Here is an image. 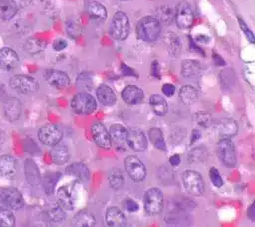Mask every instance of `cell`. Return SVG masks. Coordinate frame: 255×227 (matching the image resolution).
I'll return each instance as SVG.
<instances>
[{
  "label": "cell",
  "instance_id": "26",
  "mask_svg": "<svg viewBox=\"0 0 255 227\" xmlns=\"http://www.w3.org/2000/svg\"><path fill=\"white\" fill-rule=\"evenodd\" d=\"M149 105L153 113L158 116H163L168 112V105L165 99L158 94H153L149 97Z\"/></svg>",
  "mask_w": 255,
  "mask_h": 227
},
{
  "label": "cell",
  "instance_id": "43",
  "mask_svg": "<svg viewBox=\"0 0 255 227\" xmlns=\"http://www.w3.org/2000/svg\"><path fill=\"white\" fill-rule=\"evenodd\" d=\"M196 121L199 125L203 127H207L210 122V114L204 112H200L196 114Z\"/></svg>",
  "mask_w": 255,
  "mask_h": 227
},
{
  "label": "cell",
  "instance_id": "41",
  "mask_svg": "<svg viewBox=\"0 0 255 227\" xmlns=\"http://www.w3.org/2000/svg\"><path fill=\"white\" fill-rule=\"evenodd\" d=\"M209 178H210V181L212 182V184L216 187H221L224 183L223 178L221 177L219 171L215 167H211L209 169Z\"/></svg>",
  "mask_w": 255,
  "mask_h": 227
},
{
  "label": "cell",
  "instance_id": "35",
  "mask_svg": "<svg viewBox=\"0 0 255 227\" xmlns=\"http://www.w3.org/2000/svg\"><path fill=\"white\" fill-rule=\"evenodd\" d=\"M48 217L55 223H60L66 219L64 208L60 204H52L48 208Z\"/></svg>",
  "mask_w": 255,
  "mask_h": 227
},
{
  "label": "cell",
  "instance_id": "46",
  "mask_svg": "<svg viewBox=\"0 0 255 227\" xmlns=\"http://www.w3.org/2000/svg\"><path fill=\"white\" fill-rule=\"evenodd\" d=\"M67 46H68V43L64 39H57L53 43V49L55 51H62L64 49H66Z\"/></svg>",
  "mask_w": 255,
  "mask_h": 227
},
{
  "label": "cell",
  "instance_id": "4",
  "mask_svg": "<svg viewBox=\"0 0 255 227\" xmlns=\"http://www.w3.org/2000/svg\"><path fill=\"white\" fill-rule=\"evenodd\" d=\"M71 109L78 114H90L97 109V101L89 93L81 92L76 94L71 100Z\"/></svg>",
  "mask_w": 255,
  "mask_h": 227
},
{
  "label": "cell",
  "instance_id": "39",
  "mask_svg": "<svg viewBox=\"0 0 255 227\" xmlns=\"http://www.w3.org/2000/svg\"><path fill=\"white\" fill-rule=\"evenodd\" d=\"M158 17L161 22L165 24H170V22L174 19V9L170 6H162L158 9Z\"/></svg>",
  "mask_w": 255,
  "mask_h": 227
},
{
  "label": "cell",
  "instance_id": "18",
  "mask_svg": "<svg viewBox=\"0 0 255 227\" xmlns=\"http://www.w3.org/2000/svg\"><path fill=\"white\" fill-rule=\"evenodd\" d=\"M215 129L222 136V138H230L237 133L238 126L234 119L225 117L219 119L215 123Z\"/></svg>",
  "mask_w": 255,
  "mask_h": 227
},
{
  "label": "cell",
  "instance_id": "8",
  "mask_svg": "<svg viewBox=\"0 0 255 227\" xmlns=\"http://www.w3.org/2000/svg\"><path fill=\"white\" fill-rule=\"evenodd\" d=\"M124 166L128 175L135 182L142 181L146 176L144 163L135 155H128L124 159Z\"/></svg>",
  "mask_w": 255,
  "mask_h": 227
},
{
  "label": "cell",
  "instance_id": "10",
  "mask_svg": "<svg viewBox=\"0 0 255 227\" xmlns=\"http://www.w3.org/2000/svg\"><path fill=\"white\" fill-rule=\"evenodd\" d=\"M174 20L176 26L181 30L189 29L194 21V14L191 6L183 1L180 2L174 9Z\"/></svg>",
  "mask_w": 255,
  "mask_h": 227
},
{
  "label": "cell",
  "instance_id": "32",
  "mask_svg": "<svg viewBox=\"0 0 255 227\" xmlns=\"http://www.w3.org/2000/svg\"><path fill=\"white\" fill-rule=\"evenodd\" d=\"M148 138L151 141V143L153 144V146L155 148H157L158 150L161 151H165L166 150V143L164 140V136L162 133V130L158 127H152L148 130Z\"/></svg>",
  "mask_w": 255,
  "mask_h": 227
},
{
  "label": "cell",
  "instance_id": "31",
  "mask_svg": "<svg viewBox=\"0 0 255 227\" xmlns=\"http://www.w3.org/2000/svg\"><path fill=\"white\" fill-rule=\"evenodd\" d=\"M201 70V65L196 60H184L181 64V74L185 78L195 77L199 74Z\"/></svg>",
  "mask_w": 255,
  "mask_h": 227
},
{
  "label": "cell",
  "instance_id": "5",
  "mask_svg": "<svg viewBox=\"0 0 255 227\" xmlns=\"http://www.w3.org/2000/svg\"><path fill=\"white\" fill-rule=\"evenodd\" d=\"M183 187L192 196H199L204 192V180L199 172L193 169L184 170L181 175Z\"/></svg>",
  "mask_w": 255,
  "mask_h": 227
},
{
  "label": "cell",
  "instance_id": "29",
  "mask_svg": "<svg viewBox=\"0 0 255 227\" xmlns=\"http://www.w3.org/2000/svg\"><path fill=\"white\" fill-rule=\"evenodd\" d=\"M178 97L182 104L192 105L197 101L198 93L194 87H192L190 85H184L180 88Z\"/></svg>",
  "mask_w": 255,
  "mask_h": 227
},
{
  "label": "cell",
  "instance_id": "1",
  "mask_svg": "<svg viewBox=\"0 0 255 227\" xmlns=\"http://www.w3.org/2000/svg\"><path fill=\"white\" fill-rule=\"evenodd\" d=\"M161 33L160 21L157 18L146 16L141 18L136 25V35L141 41L151 43L158 39Z\"/></svg>",
  "mask_w": 255,
  "mask_h": 227
},
{
  "label": "cell",
  "instance_id": "45",
  "mask_svg": "<svg viewBox=\"0 0 255 227\" xmlns=\"http://www.w3.org/2000/svg\"><path fill=\"white\" fill-rule=\"evenodd\" d=\"M161 91H162V93H163L165 96L171 97V96H173L174 93H175V87H174L172 84H170V83H166V84H164V85L162 86Z\"/></svg>",
  "mask_w": 255,
  "mask_h": 227
},
{
  "label": "cell",
  "instance_id": "52",
  "mask_svg": "<svg viewBox=\"0 0 255 227\" xmlns=\"http://www.w3.org/2000/svg\"><path fill=\"white\" fill-rule=\"evenodd\" d=\"M247 216L250 218V220H255V208H254V202L249 206L247 209Z\"/></svg>",
  "mask_w": 255,
  "mask_h": 227
},
{
  "label": "cell",
  "instance_id": "16",
  "mask_svg": "<svg viewBox=\"0 0 255 227\" xmlns=\"http://www.w3.org/2000/svg\"><path fill=\"white\" fill-rule=\"evenodd\" d=\"M121 97L128 105H137L143 101L144 92L135 85H128L122 90Z\"/></svg>",
  "mask_w": 255,
  "mask_h": 227
},
{
  "label": "cell",
  "instance_id": "37",
  "mask_svg": "<svg viewBox=\"0 0 255 227\" xmlns=\"http://www.w3.org/2000/svg\"><path fill=\"white\" fill-rule=\"evenodd\" d=\"M25 168H26L27 179H29L31 183H37L40 178V174H39L37 165L32 160H26Z\"/></svg>",
  "mask_w": 255,
  "mask_h": 227
},
{
  "label": "cell",
  "instance_id": "36",
  "mask_svg": "<svg viewBox=\"0 0 255 227\" xmlns=\"http://www.w3.org/2000/svg\"><path fill=\"white\" fill-rule=\"evenodd\" d=\"M188 162L199 163L206 159L207 152L203 146H196L188 152Z\"/></svg>",
  "mask_w": 255,
  "mask_h": 227
},
{
  "label": "cell",
  "instance_id": "25",
  "mask_svg": "<svg viewBox=\"0 0 255 227\" xmlns=\"http://www.w3.org/2000/svg\"><path fill=\"white\" fill-rule=\"evenodd\" d=\"M66 172L78 181H87L90 178L89 168L82 162H74L66 168Z\"/></svg>",
  "mask_w": 255,
  "mask_h": 227
},
{
  "label": "cell",
  "instance_id": "2",
  "mask_svg": "<svg viewBox=\"0 0 255 227\" xmlns=\"http://www.w3.org/2000/svg\"><path fill=\"white\" fill-rule=\"evenodd\" d=\"M109 33L112 38L118 41L126 40L130 33V24L128 17L122 11L114 14L110 24Z\"/></svg>",
  "mask_w": 255,
  "mask_h": 227
},
{
  "label": "cell",
  "instance_id": "17",
  "mask_svg": "<svg viewBox=\"0 0 255 227\" xmlns=\"http://www.w3.org/2000/svg\"><path fill=\"white\" fill-rule=\"evenodd\" d=\"M59 204L68 211H72L75 207V194L72 185H63L57 191Z\"/></svg>",
  "mask_w": 255,
  "mask_h": 227
},
{
  "label": "cell",
  "instance_id": "19",
  "mask_svg": "<svg viewBox=\"0 0 255 227\" xmlns=\"http://www.w3.org/2000/svg\"><path fill=\"white\" fill-rule=\"evenodd\" d=\"M106 223L110 227H123L127 225V218L117 206H111L106 211Z\"/></svg>",
  "mask_w": 255,
  "mask_h": 227
},
{
  "label": "cell",
  "instance_id": "42",
  "mask_svg": "<svg viewBox=\"0 0 255 227\" xmlns=\"http://www.w3.org/2000/svg\"><path fill=\"white\" fill-rule=\"evenodd\" d=\"M238 23H239V26H240L241 30L243 31L245 37L247 38V40H248L250 43L253 44V43L255 42V38H254V35H253L252 31L249 29V27L245 24V22H244L242 19L238 18Z\"/></svg>",
  "mask_w": 255,
  "mask_h": 227
},
{
  "label": "cell",
  "instance_id": "13",
  "mask_svg": "<svg viewBox=\"0 0 255 227\" xmlns=\"http://www.w3.org/2000/svg\"><path fill=\"white\" fill-rule=\"evenodd\" d=\"M43 76L50 86L60 90L66 89L71 82L67 73L57 69H47L44 71Z\"/></svg>",
  "mask_w": 255,
  "mask_h": 227
},
{
  "label": "cell",
  "instance_id": "30",
  "mask_svg": "<svg viewBox=\"0 0 255 227\" xmlns=\"http://www.w3.org/2000/svg\"><path fill=\"white\" fill-rule=\"evenodd\" d=\"M108 182L111 188L115 190L121 189L125 184V178L120 168L113 167L108 171Z\"/></svg>",
  "mask_w": 255,
  "mask_h": 227
},
{
  "label": "cell",
  "instance_id": "12",
  "mask_svg": "<svg viewBox=\"0 0 255 227\" xmlns=\"http://www.w3.org/2000/svg\"><path fill=\"white\" fill-rule=\"evenodd\" d=\"M127 144L135 152H141L147 148V137L139 128L131 127L128 129Z\"/></svg>",
  "mask_w": 255,
  "mask_h": 227
},
{
  "label": "cell",
  "instance_id": "54",
  "mask_svg": "<svg viewBox=\"0 0 255 227\" xmlns=\"http://www.w3.org/2000/svg\"><path fill=\"white\" fill-rule=\"evenodd\" d=\"M120 1H129V0H120Z\"/></svg>",
  "mask_w": 255,
  "mask_h": 227
},
{
  "label": "cell",
  "instance_id": "48",
  "mask_svg": "<svg viewBox=\"0 0 255 227\" xmlns=\"http://www.w3.org/2000/svg\"><path fill=\"white\" fill-rule=\"evenodd\" d=\"M15 6L18 8V9H23V8H26L28 7L33 0H11Z\"/></svg>",
  "mask_w": 255,
  "mask_h": 227
},
{
  "label": "cell",
  "instance_id": "28",
  "mask_svg": "<svg viewBox=\"0 0 255 227\" xmlns=\"http://www.w3.org/2000/svg\"><path fill=\"white\" fill-rule=\"evenodd\" d=\"M16 172V160L12 155L0 156V173L4 176H13Z\"/></svg>",
  "mask_w": 255,
  "mask_h": 227
},
{
  "label": "cell",
  "instance_id": "3",
  "mask_svg": "<svg viewBox=\"0 0 255 227\" xmlns=\"http://www.w3.org/2000/svg\"><path fill=\"white\" fill-rule=\"evenodd\" d=\"M164 198L163 193L159 188L150 187L143 194L144 210L149 215H157L163 209Z\"/></svg>",
  "mask_w": 255,
  "mask_h": 227
},
{
  "label": "cell",
  "instance_id": "9",
  "mask_svg": "<svg viewBox=\"0 0 255 227\" xmlns=\"http://www.w3.org/2000/svg\"><path fill=\"white\" fill-rule=\"evenodd\" d=\"M217 156L220 162L227 168L236 165V154L233 142L229 138H221L217 143Z\"/></svg>",
  "mask_w": 255,
  "mask_h": 227
},
{
  "label": "cell",
  "instance_id": "7",
  "mask_svg": "<svg viewBox=\"0 0 255 227\" xmlns=\"http://www.w3.org/2000/svg\"><path fill=\"white\" fill-rule=\"evenodd\" d=\"M0 203L10 210H18L25 204L23 195L14 187H4L0 189Z\"/></svg>",
  "mask_w": 255,
  "mask_h": 227
},
{
  "label": "cell",
  "instance_id": "33",
  "mask_svg": "<svg viewBox=\"0 0 255 227\" xmlns=\"http://www.w3.org/2000/svg\"><path fill=\"white\" fill-rule=\"evenodd\" d=\"M18 8L11 0H0V16L4 20H11L14 18Z\"/></svg>",
  "mask_w": 255,
  "mask_h": 227
},
{
  "label": "cell",
  "instance_id": "40",
  "mask_svg": "<svg viewBox=\"0 0 255 227\" xmlns=\"http://www.w3.org/2000/svg\"><path fill=\"white\" fill-rule=\"evenodd\" d=\"M166 44L168 45V51L172 56H176L180 50V42L177 36L169 34L166 36Z\"/></svg>",
  "mask_w": 255,
  "mask_h": 227
},
{
  "label": "cell",
  "instance_id": "14",
  "mask_svg": "<svg viewBox=\"0 0 255 227\" xmlns=\"http://www.w3.org/2000/svg\"><path fill=\"white\" fill-rule=\"evenodd\" d=\"M91 133L93 140L95 143L104 149H110L112 147V142L111 138L109 135V131L105 127V125L101 122H95L91 126Z\"/></svg>",
  "mask_w": 255,
  "mask_h": 227
},
{
  "label": "cell",
  "instance_id": "34",
  "mask_svg": "<svg viewBox=\"0 0 255 227\" xmlns=\"http://www.w3.org/2000/svg\"><path fill=\"white\" fill-rule=\"evenodd\" d=\"M46 48V42L37 38H30L24 44V49L31 55H36L43 52Z\"/></svg>",
  "mask_w": 255,
  "mask_h": 227
},
{
  "label": "cell",
  "instance_id": "11",
  "mask_svg": "<svg viewBox=\"0 0 255 227\" xmlns=\"http://www.w3.org/2000/svg\"><path fill=\"white\" fill-rule=\"evenodd\" d=\"M38 138L43 144L53 146L62 140L63 132L56 125L45 124L38 130Z\"/></svg>",
  "mask_w": 255,
  "mask_h": 227
},
{
  "label": "cell",
  "instance_id": "20",
  "mask_svg": "<svg viewBox=\"0 0 255 227\" xmlns=\"http://www.w3.org/2000/svg\"><path fill=\"white\" fill-rule=\"evenodd\" d=\"M71 224L76 227H94L97 225V220L89 210H81L73 216Z\"/></svg>",
  "mask_w": 255,
  "mask_h": 227
},
{
  "label": "cell",
  "instance_id": "21",
  "mask_svg": "<svg viewBox=\"0 0 255 227\" xmlns=\"http://www.w3.org/2000/svg\"><path fill=\"white\" fill-rule=\"evenodd\" d=\"M96 96L98 101L104 106H114L117 102V96L115 92L106 84H102L97 88Z\"/></svg>",
  "mask_w": 255,
  "mask_h": 227
},
{
  "label": "cell",
  "instance_id": "38",
  "mask_svg": "<svg viewBox=\"0 0 255 227\" xmlns=\"http://www.w3.org/2000/svg\"><path fill=\"white\" fill-rule=\"evenodd\" d=\"M15 216L10 209L2 208L0 209V226L12 227L15 225Z\"/></svg>",
  "mask_w": 255,
  "mask_h": 227
},
{
  "label": "cell",
  "instance_id": "27",
  "mask_svg": "<svg viewBox=\"0 0 255 227\" xmlns=\"http://www.w3.org/2000/svg\"><path fill=\"white\" fill-rule=\"evenodd\" d=\"M4 112L10 120H17L21 113V103L17 98H9L4 104Z\"/></svg>",
  "mask_w": 255,
  "mask_h": 227
},
{
  "label": "cell",
  "instance_id": "22",
  "mask_svg": "<svg viewBox=\"0 0 255 227\" xmlns=\"http://www.w3.org/2000/svg\"><path fill=\"white\" fill-rule=\"evenodd\" d=\"M87 13L95 22H104L107 19L108 12L104 5L97 1H91L87 4Z\"/></svg>",
  "mask_w": 255,
  "mask_h": 227
},
{
  "label": "cell",
  "instance_id": "6",
  "mask_svg": "<svg viewBox=\"0 0 255 227\" xmlns=\"http://www.w3.org/2000/svg\"><path fill=\"white\" fill-rule=\"evenodd\" d=\"M9 84L13 90L24 95L34 94L39 90L40 87L39 82L35 78L23 74L11 77Z\"/></svg>",
  "mask_w": 255,
  "mask_h": 227
},
{
  "label": "cell",
  "instance_id": "51",
  "mask_svg": "<svg viewBox=\"0 0 255 227\" xmlns=\"http://www.w3.org/2000/svg\"><path fill=\"white\" fill-rule=\"evenodd\" d=\"M200 131L197 129H193L191 132V137H190V144L194 143L196 140H198L200 138Z\"/></svg>",
  "mask_w": 255,
  "mask_h": 227
},
{
  "label": "cell",
  "instance_id": "49",
  "mask_svg": "<svg viewBox=\"0 0 255 227\" xmlns=\"http://www.w3.org/2000/svg\"><path fill=\"white\" fill-rule=\"evenodd\" d=\"M122 72L124 75H128V76H134V77H137V74L136 72H134V70L130 69L129 67L126 66L125 64L122 65Z\"/></svg>",
  "mask_w": 255,
  "mask_h": 227
},
{
  "label": "cell",
  "instance_id": "44",
  "mask_svg": "<svg viewBox=\"0 0 255 227\" xmlns=\"http://www.w3.org/2000/svg\"><path fill=\"white\" fill-rule=\"evenodd\" d=\"M123 204H124V207H125L128 211H129V212H135V211H137L138 208H139L137 202L134 201V200L131 199V198H126V199L124 200Z\"/></svg>",
  "mask_w": 255,
  "mask_h": 227
},
{
  "label": "cell",
  "instance_id": "24",
  "mask_svg": "<svg viewBox=\"0 0 255 227\" xmlns=\"http://www.w3.org/2000/svg\"><path fill=\"white\" fill-rule=\"evenodd\" d=\"M109 131V135L111 138V142L114 143L117 146H123L125 143H127V134L128 129L119 123H115L111 125Z\"/></svg>",
  "mask_w": 255,
  "mask_h": 227
},
{
  "label": "cell",
  "instance_id": "50",
  "mask_svg": "<svg viewBox=\"0 0 255 227\" xmlns=\"http://www.w3.org/2000/svg\"><path fill=\"white\" fill-rule=\"evenodd\" d=\"M180 155L179 154H173L169 158V163L172 166H177L180 163Z\"/></svg>",
  "mask_w": 255,
  "mask_h": 227
},
{
  "label": "cell",
  "instance_id": "53",
  "mask_svg": "<svg viewBox=\"0 0 255 227\" xmlns=\"http://www.w3.org/2000/svg\"><path fill=\"white\" fill-rule=\"evenodd\" d=\"M2 94V90H1V88H0V95Z\"/></svg>",
  "mask_w": 255,
  "mask_h": 227
},
{
  "label": "cell",
  "instance_id": "23",
  "mask_svg": "<svg viewBox=\"0 0 255 227\" xmlns=\"http://www.w3.org/2000/svg\"><path fill=\"white\" fill-rule=\"evenodd\" d=\"M50 155L52 161L57 165H64L70 159V152L67 145L60 144V142L52 146Z\"/></svg>",
  "mask_w": 255,
  "mask_h": 227
},
{
  "label": "cell",
  "instance_id": "47",
  "mask_svg": "<svg viewBox=\"0 0 255 227\" xmlns=\"http://www.w3.org/2000/svg\"><path fill=\"white\" fill-rule=\"evenodd\" d=\"M150 74L152 77H154L155 79H160V71H159V65L156 61H154L152 63V65L150 66Z\"/></svg>",
  "mask_w": 255,
  "mask_h": 227
},
{
  "label": "cell",
  "instance_id": "15",
  "mask_svg": "<svg viewBox=\"0 0 255 227\" xmlns=\"http://www.w3.org/2000/svg\"><path fill=\"white\" fill-rule=\"evenodd\" d=\"M19 56L15 50L4 47L0 49V67L5 71H12L19 65Z\"/></svg>",
  "mask_w": 255,
  "mask_h": 227
}]
</instances>
